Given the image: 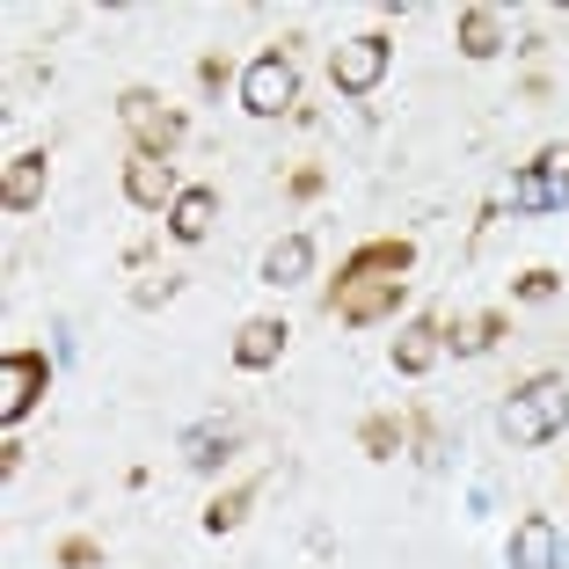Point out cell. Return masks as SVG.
<instances>
[{
  "instance_id": "cell-1",
  "label": "cell",
  "mask_w": 569,
  "mask_h": 569,
  "mask_svg": "<svg viewBox=\"0 0 569 569\" xmlns=\"http://www.w3.org/2000/svg\"><path fill=\"white\" fill-rule=\"evenodd\" d=\"M562 423H569V380L562 372H540V380H526L519 395L503 402V438H511V446H548Z\"/></svg>"
},
{
  "instance_id": "cell-2",
  "label": "cell",
  "mask_w": 569,
  "mask_h": 569,
  "mask_svg": "<svg viewBox=\"0 0 569 569\" xmlns=\"http://www.w3.org/2000/svg\"><path fill=\"white\" fill-rule=\"evenodd\" d=\"M292 102H300V73H292V59H284V51L249 59V73H241V110H249V118H284Z\"/></svg>"
},
{
  "instance_id": "cell-3",
  "label": "cell",
  "mask_w": 569,
  "mask_h": 569,
  "mask_svg": "<svg viewBox=\"0 0 569 569\" xmlns=\"http://www.w3.org/2000/svg\"><path fill=\"white\" fill-rule=\"evenodd\" d=\"M387 59H395V44H387L380 30L343 37V44H336V59H329V81L343 88V96H372V88L387 81Z\"/></svg>"
},
{
  "instance_id": "cell-4",
  "label": "cell",
  "mask_w": 569,
  "mask_h": 569,
  "mask_svg": "<svg viewBox=\"0 0 569 569\" xmlns=\"http://www.w3.org/2000/svg\"><path fill=\"white\" fill-rule=\"evenodd\" d=\"M118 118H124V132L139 139V153H176V139H183V110H168L153 88H124Z\"/></svg>"
},
{
  "instance_id": "cell-5",
  "label": "cell",
  "mask_w": 569,
  "mask_h": 569,
  "mask_svg": "<svg viewBox=\"0 0 569 569\" xmlns=\"http://www.w3.org/2000/svg\"><path fill=\"white\" fill-rule=\"evenodd\" d=\"M51 387V358L44 351H8L0 358V423H22Z\"/></svg>"
},
{
  "instance_id": "cell-6",
  "label": "cell",
  "mask_w": 569,
  "mask_h": 569,
  "mask_svg": "<svg viewBox=\"0 0 569 569\" xmlns=\"http://www.w3.org/2000/svg\"><path fill=\"white\" fill-rule=\"evenodd\" d=\"M511 204L519 212H569V147H548L533 168H519Z\"/></svg>"
},
{
  "instance_id": "cell-7",
  "label": "cell",
  "mask_w": 569,
  "mask_h": 569,
  "mask_svg": "<svg viewBox=\"0 0 569 569\" xmlns=\"http://www.w3.org/2000/svg\"><path fill=\"white\" fill-rule=\"evenodd\" d=\"M402 300H409V278H336L329 307L351 321V329H366V321H387Z\"/></svg>"
},
{
  "instance_id": "cell-8",
  "label": "cell",
  "mask_w": 569,
  "mask_h": 569,
  "mask_svg": "<svg viewBox=\"0 0 569 569\" xmlns=\"http://www.w3.org/2000/svg\"><path fill=\"white\" fill-rule=\"evenodd\" d=\"M124 198H132L139 212L176 204V198H183V190H176V161H168V153H139L132 147V161H124Z\"/></svg>"
},
{
  "instance_id": "cell-9",
  "label": "cell",
  "mask_w": 569,
  "mask_h": 569,
  "mask_svg": "<svg viewBox=\"0 0 569 569\" xmlns=\"http://www.w3.org/2000/svg\"><path fill=\"white\" fill-rule=\"evenodd\" d=\"M409 263H417V241L387 234V241H366V249L336 270V278H409Z\"/></svg>"
},
{
  "instance_id": "cell-10",
  "label": "cell",
  "mask_w": 569,
  "mask_h": 569,
  "mask_svg": "<svg viewBox=\"0 0 569 569\" xmlns=\"http://www.w3.org/2000/svg\"><path fill=\"white\" fill-rule=\"evenodd\" d=\"M438 358H446V329H438L431 315H417L402 336H395V372H409V380H417V372H431Z\"/></svg>"
},
{
  "instance_id": "cell-11",
  "label": "cell",
  "mask_w": 569,
  "mask_h": 569,
  "mask_svg": "<svg viewBox=\"0 0 569 569\" xmlns=\"http://www.w3.org/2000/svg\"><path fill=\"white\" fill-rule=\"evenodd\" d=\"M284 321L278 315H256V321H241V336H234V366L241 372H263V366H278V351H284Z\"/></svg>"
},
{
  "instance_id": "cell-12",
  "label": "cell",
  "mask_w": 569,
  "mask_h": 569,
  "mask_svg": "<svg viewBox=\"0 0 569 569\" xmlns=\"http://www.w3.org/2000/svg\"><path fill=\"white\" fill-rule=\"evenodd\" d=\"M0 204H8V212L44 204V153H16V161L0 168Z\"/></svg>"
},
{
  "instance_id": "cell-13",
  "label": "cell",
  "mask_w": 569,
  "mask_h": 569,
  "mask_svg": "<svg viewBox=\"0 0 569 569\" xmlns=\"http://www.w3.org/2000/svg\"><path fill=\"white\" fill-rule=\"evenodd\" d=\"M212 219H219V190H183V198H176V204H168V234H176V241H204V234H212Z\"/></svg>"
},
{
  "instance_id": "cell-14",
  "label": "cell",
  "mask_w": 569,
  "mask_h": 569,
  "mask_svg": "<svg viewBox=\"0 0 569 569\" xmlns=\"http://www.w3.org/2000/svg\"><path fill=\"white\" fill-rule=\"evenodd\" d=\"M307 270H315V241L307 234H284L263 249V284H300Z\"/></svg>"
},
{
  "instance_id": "cell-15",
  "label": "cell",
  "mask_w": 569,
  "mask_h": 569,
  "mask_svg": "<svg viewBox=\"0 0 569 569\" xmlns=\"http://www.w3.org/2000/svg\"><path fill=\"white\" fill-rule=\"evenodd\" d=\"M511 569H555V526L548 519H519V533H511Z\"/></svg>"
},
{
  "instance_id": "cell-16",
  "label": "cell",
  "mask_w": 569,
  "mask_h": 569,
  "mask_svg": "<svg viewBox=\"0 0 569 569\" xmlns=\"http://www.w3.org/2000/svg\"><path fill=\"white\" fill-rule=\"evenodd\" d=\"M460 51H468V59H497L503 51V22L489 16V8H468V16H460Z\"/></svg>"
},
{
  "instance_id": "cell-17",
  "label": "cell",
  "mask_w": 569,
  "mask_h": 569,
  "mask_svg": "<svg viewBox=\"0 0 569 569\" xmlns=\"http://www.w3.org/2000/svg\"><path fill=\"white\" fill-rule=\"evenodd\" d=\"M497 336H503V315H475V321H460V329H452L446 343H452L460 358H482L489 343H497Z\"/></svg>"
},
{
  "instance_id": "cell-18",
  "label": "cell",
  "mask_w": 569,
  "mask_h": 569,
  "mask_svg": "<svg viewBox=\"0 0 569 569\" xmlns=\"http://www.w3.org/2000/svg\"><path fill=\"white\" fill-rule=\"evenodd\" d=\"M256 489H227V497H212V511H204V533H234L241 519H249Z\"/></svg>"
},
{
  "instance_id": "cell-19",
  "label": "cell",
  "mask_w": 569,
  "mask_h": 569,
  "mask_svg": "<svg viewBox=\"0 0 569 569\" xmlns=\"http://www.w3.org/2000/svg\"><path fill=\"white\" fill-rule=\"evenodd\" d=\"M358 446H366L372 460H395V446H402V423H395V417H366V431H358Z\"/></svg>"
},
{
  "instance_id": "cell-20",
  "label": "cell",
  "mask_w": 569,
  "mask_h": 569,
  "mask_svg": "<svg viewBox=\"0 0 569 569\" xmlns=\"http://www.w3.org/2000/svg\"><path fill=\"white\" fill-rule=\"evenodd\" d=\"M96 562H102V540H88V533L59 540V569H96Z\"/></svg>"
},
{
  "instance_id": "cell-21",
  "label": "cell",
  "mask_w": 569,
  "mask_h": 569,
  "mask_svg": "<svg viewBox=\"0 0 569 569\" xmlns=\"http://www.w3.org/2000/svg\"><path fill=\"white\" fill-rule=\"evenodd\" d=\"M511 292H519V300H555V292H562V278H555V270H526Z\"/></svg>"
},
{
  "instance_id": "cell-22",
  "label": "cell",
  "mask_w": 569,
  "mask_h": 569,
  "mask_svg": "<svg viewBox=\"0 0 569 569\" xmlns=\"http://www.w3.org/2000/svg\"><path fill=\"white\" fill-rule=\"evenodd\" d=\"M292 198H321V168H300V176H292Z\"/></svg>"
}]
</instances>
